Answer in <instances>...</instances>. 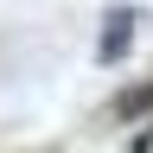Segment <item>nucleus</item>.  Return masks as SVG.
<instances>
[{
  "label": "nucleus",
  "instance_id": "f257e3e1",
  "mask_svg": "<svg viewBox=\"0 0 153 153\" xmlns=\"http://www.w3.org/2000/svg\"><path fill=\"white\" fill-rule=\"evenodd\" d=\"M128 45H134V13H128V7H115V13L102 19V38H96V64L128 57Z\"/></svg>",
  "mask_w": 153,
  "mask_h": 153
},
{
  "label": "nucleus",
  "instance_id": "f03ea898",
  "mask_svg": "<svg viewBox=\"0 0 153 153\" xmlns=\"http://www.w3.org/2000/svg\"><path fill=\"white\" fill-rule=\"evenodd\" d=\"M108 115H115V121H147V115H153V76H147V83H128V89H115Z\"/></svg>",
  "mask_w": 153,
  "mask_h": 153
}]
</instances>
